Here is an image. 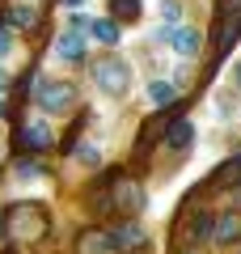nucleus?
<instances>
[{
  "label": "nucleus",
  "instance_id": "19",
  "mask_svg": "<svg viewBox=\"0 0 241 254\" xmlns=\"http://www.w3.org/2000/svg\"><path fill=\"white\" fill-rule=\"evenodd\" d=\"M13 47H17V43H13V26H0V60H9Z\"/></svg>",
  "mask_w": 241,
  "mask_h": 254
},
{
  "label": "nucleus",
  "instance_id": "16",
  "mask_svg": "<svg viewBox=\"0 0 241 254\" xmlns=\"http://www.w3.org/2000/svg\"><path fill=\"white\" fill-rule=\"evenodd\" d=\"M157 17H161V26H182V4H178V0H161Z\"/></svg>",
  "mask_w": 241,
  "mask_h": 254
},
{
  "label": "nucleus",
  "instance_id": "8",
  "mask_svg": "<svg viewBox=\"0 0 241 254\" xmlns=\"http://www.w3.org/2000/svg\"><path fill=\"white\" fill-rule=\"evenodd\" d=\"M9 26H13V30H34V26H38L34 0H30V4H26V0H13V4H9Z\"/></svg>",
  "mask_w": 241,
  "mask_h": 254
},
{
  "label": "nucleus",
  "instance_id": "20",
  "mask_svg": "<svg viewBox=\"0 0 241 254\" xmlns=\"http://www.w3.org/2000/svg\"><path fill=\"white\" fill-rule=\"evenodd\" d=\"M76 157H80L85 165H98V161H102V153H98V148H89V144H85V148H76Z\"/></svg>",
  "mask_w": 241,
  "mask_h": 254
},
{
  "label": "nucleus",
  "instance_id": "2",
  "mask_svg": "<svg viewBox=\"0 0 241 254\" xmlns=\"http://www.w3.org/2000/svg\"><path fill=\"white\" fill-rule=\"evenodd\" d=\"M72 102H76V93H72L68 81H60V76H43V81L34 85V106L43 110V115H68Z\"/></svg>",
  "mask_w": 241,
  "mask_h": 254
},
{
  "label": "nucleus",
  "instance_id": "11",
  "mask_svg": "<svg viewBox=\"0 0 241 254\" xmlns=\"http://www.w3.org/2000/svg\"><path fill=\"white\" fill-rule=\"evenodd\" d=\"M165 144H170V148H178V153H182V148H190V144H195V123H190V119H178V123L170 127Z\"/></svg>",
  "mask_w": 241,
  "mask_h": 254
},
{
  "label": "nucleus",
  "instance_id": "18",
  "mask_svg": "<svg viewBox=\"0 0 241 254\" xmlns=\"http://www.w3.org/2000/svg\"><path fill=\"white\" fill-rule=\"evenodd\" d=\"M140 229H135V225H119V242H123V250H127V246H140Z\"/></svg>",
  "mask_w": 241,
  "mask_h": 254
},
{
  "label": "nucleus",
  "instance_id": "9",
  "mask_svg": "<svg viewBox=\"0 0 241 254\" xmlns=\"http://www.w3.org/2000/svg\"><path fill=\"white\" fill-rule=\"evenodd\" d=\"M89 38L102 47H119V21L115 17H93L89 21Z\"/></svg>",
  "mask_w": 241,
  "mask_h": 254
},
{
  "label": "nucleus",
  "instance_id": "26",
  "mask_svg": "<svg viewBox=\"0 0 241 254\" xmlns=\"http://www.w3.org/2000/svg\"><path fill=\"white\" fill-rule=\"evenodd\" d=\"M0 153H4V140H0Z\"/></svg>",
  "mask_w": 241,
  "mask_h": 254
},
{
  "label": "nucleus",
  "instance_id": "10",
  "mask_svg": "<svg viewBox=\"0 0 241 254\" xmlns=\"http://www.w3.org/2000/svg\"><path fill=\"white\" fill-rule=\"evenodd\" d=\"M233 237H241V216H237V212H224L220 225L212 229V242H216V246H229Z\"/></svg>",
  "mask_w": 241,
  "mask_h": 254
},
{
  "label": "nucleus",
  "instance_id": "24",
  "mask_svg": "<svg viewBox=\"0 0 241 254\" xmlns=\"http://www.w3.org/2000/svg\"><path fill=\"white\" fill-rule=\"evenodd\" d=\"M0 119H4V98H0Z\"/></svg>",
  "mask_w": 241,
  "mask_h": 254
},
{
  "label": "nucleus",
  "instance_id": "5",
  "mask_svg": "<svg viewBox=\"0 0 241 254\" xmlns=\"http://www.w3.org/2000/svg\"><path fill=\"white\" fill-rule=\"evenodd\" d=\"M51 55H55L60 64H80L85 55H89V38L80 34V30H68V34H60V38H55Z\"/></svg>",
  "mask_w": 241,
  "mask_h": 254
},
{
  "label": "nucleus",
  "instance_id": "17",
  "mask_svg": "<svg viewBox=\"0 0 241 254\" xmlns=\"http://www.w3.org/2000/svg\"><path fill=\"white\" fill-rule=\"evenodd\" d=\"M13 174H17V182H38L47 170H43L38 161H17V170H13Z\"/></svg>",
  "mask_w": 241,
  "mask_h": 254
},
{
  "label": "nucleus",
  "instance_id": "14",
  "mask_svg": "<svg viewBox=\"0 0 241 254\" xmlns=\"http://www.w3.org/2000/svg\"><path fill=\"white\" fill-rule=\"evenodd\" d=\"M144 13V0H110V17L115 21H135Z\"/></svg>",
  "mask_w": 241,
  "mask_h": 254
},
{
  "label": "nucleus",
  "instance_id": "4",
  "mask_svg": "<svg viewBox=\"0 0 241 254\" xmlns=\"http://www.w3.org/2000/svg\"><path fill=\"white\" fill-rule=\"evenodd\" d=\"M4 229H9V237H13L17 246H21V242H34V237L43 233V212H38V208H13Z\"/></svg>",
  "mask_w": 241,
  "mask_h": 254
},
{
  "label": "nucleus",
  "instance_id": "21",
  "mask_svg": "<svg viewBox=\"0 0 241 254\" xmlns=\"http://www.w3.org/2000/svg\"><path fill=\"white\" fill-rule=\"evenodd\" d=\"M9 81H13V76H9V68H4V64H0V93L9 89Z\"/></svg>",
  "mask_w": 241,
  "mask_h": 254
},
{
  "label": "nucleus",
  "instance_id": "12",
  "mask_svg": "<svg viewBox=\"0 0 241 254\" xmlns=\"http://www.w3.org/2000/svg\"><path fill=\"white\" fill-rule=\"evenodd\" d=\"M174 98H178V85H174V81H161V76L148 81V102H152V106H170Z\"/></svg>",
  "mask_w": 241,
  "mask_h": 254
},
{
  "label": "nucleus",
  "instance_id": "25",
  "mask_svg": "<svg viewBox=\"0 0 241 254\" xmlns=\"http://www.w3.org/2000/svg\"><path fill=\"white\" fill-rule=\"evenodd\" d=\"M233 165H237V170H241V157H237V161H233Z\"/></svg>",
  "mask_w": 241,
  "mask_h": 254
},
{
  "label": "nucleus",
  "instance_id": "13",
  "mask_svg": "<svg viewBox=\"0 0 241 254\" xmlns=\"http://www.w3.org/2000/svg\"><path fill=\"white\" fill-rule=\"evenodd\" d=\"M207 233H212V212H195V216L186 220V242L195 246V242H203Z\"/></svg>",
  "mask_w": 241,
  "mask_h": 254
},
{
  "label": "nucleus",
  "instance_id": "23",
  "mask_svg": "<svg viewBox=\"0 0 241 254\" xmlns=\"http://www.w3.org/2000/svg\"><path fill=\"white\" fill-rule=\"evenodd\" d=\"M63 4H68V9H80V4H85V0H63Z\"/></svg>",
  "mask_w": 241,
  "mask_h": 254
},
{
  "label": "nucleus",
  "instance_id": "15",
  "mask_svg": "<svg viewBox=\"0 0 241 254\" xmlns=\"http://www.w3.org/2000/svg\"><path fill=\"white\" fill-rule=\"evenodd\" d=\"M115 199H119V208H123V212L140 208V187H135L131 178H123V182H119V187H115Z\"/></svg>",
  "mask_w": 241,
  "mask_h": 254
},
{
  "label": "nucleus",
  "instance_id": "1",
  "mask_svg": "<svg viewBox=\"0 0 241 254\" xmlns=\"http://www.w3.org/2000/svg\"><path fill=\"white\" fill-rule=\"evenodd\" d=\"M131 81H135V68L123 60V55H102L98 64H93V89L102 93V98H127L131 93Z\"/></svg>",
  "mask_w": 241,
  "mask_h": 254
},
{
  "label": "nucleus",
  "instance_id": "27",
  "mask_svg": "<svg viewBox=\"0 0 241 254\" xmlns=\"http://www.w3.org/2000/svg\"><path fill=\"white\" fill-rule=\"evenodd\" d=\"M186 254H199V250H186Z\"/></svg>",
  "mask_w": 241,
  "mask_h": 254
},
{
  "label": "nucleus",
  "instance_id": "6",
  "mask_svg": "<svg viewBox=\"0 0 241 254\" xmlns=\"http://www.w3.org/2000/svg\"><path fill=\"white\" fill-rule=\"evenodd\" d=\"M21 140H26V148H51V144H55L51 115H34V119H26V127H21Z\"/></svg>",
  "mask_w": 241,
  "mask_h": 254
},
{
  "label": "nucleus",
  "instance_id": "22",
  "mask_svg": "<svg viewBox=\"0 0 241 254\" xmlns=\"http://www.w3.org/2000/svg\"><path fill=\"white\" fill-rule=\"evenodd\" d=\"M233 81H237V89H241V60L233 64Z\"/></svg>",
  "mask_w": 241,
  "mask_h": 254
},
{
  "label": "nucleus",
  "instance_id": "7",
  "mask_svg": "<svg viewBox=\"0 0 241 254\" xmlns=\"http://www.w3.org/2000/svg\"><path fill=\"white\" fill-rule=\"evenodd\" d=\"M119 250H123L119 229H93L80 237V254H119Z\"/></svg>",
  "mask_w": 241,
  "mask_h": 254
},
{
  "label": "nucleus",
  "instance_id": "3",
  "mask_svg": "<svg viewBox=\"0 0 241 254\" xmlns=\"http://www.w3.org/2000/svg\"><path fill=\"white\" fill-rule=\"evenodd\" d=\"M161 38H165V47H170L178 60H195V55L203 51V34H199L195 26H161Z\"/></svg>",
  "mask_w": 241,
  "mask_h": 254
}]
</instances>
